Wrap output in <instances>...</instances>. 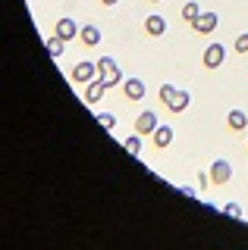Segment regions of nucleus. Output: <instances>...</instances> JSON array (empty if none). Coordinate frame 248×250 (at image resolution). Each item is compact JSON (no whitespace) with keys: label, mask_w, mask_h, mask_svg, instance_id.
<instances>
[{"label":"nucleus","mask_w":248,"mask_h":250,"mask_svg":"<svg viewBox=\"0 0 248 250\" xmlns=\"http://www.w3.org/2000/svg\"><path fill=\"white\" fill-rule=\"evenodd\" d=\"M151 141H154V147H157V150H167V147L173 144V125H157V128H154V135H151Z\"/></svg>","instance_id":"6e6552de"},{"label":"nucleus","mask_w":248,"mask_h":250,"mask_svg":"<svg viewBox=\"0 0 248 250\" xmlns=\"http://www.w3.org/2000/svg\"><path fill=\"white\" fill-rule=\"evenodd\" d=\"M98 125H100V128H107V131H113L116 128V116L113 113H98Z\"/></svg>","instance_id":"a211bd4d"},{"label":"nucleus","mask_w":248,"mask_h":250,"mask_svg":"<svg viewBox=\"0 0 248 250\" xmlns=\"http://www.w3.org/2000/svg\"><path fill=\"white\" fill-rule=\"evenodd\" d=\"M164 31H167V19H164V16L154 13V16L145 19V35H148V38H160Z\"/></svg>","instance_id":"9d476101"},{"label":"nucleus","mask_w":248,"mask_h":250,"mask_svg":"<svg viewBox=\"0 0 248 250\" xmlns=\"http://www.w3.org/2000/svg\"><path fill=\"white\" fill-rule=\"evenodd\" d=\"M100 3H104V6H116V3H120V0H100Z\"/></svg>","instance_id":"5701e85b"},{"label":"nucleus","mask_w":248,"mask_h":250,"mask_svg":"<svg viewBox=\"0 0 248 250\" xmlns=\"http://www.w3.org/2000/svg\"><path fill=\"white\" fill-rule=\"evenodd\" d=\"M189 104H192L189 91H176V97L167 104V109H170V113H185V109H189Z\"/></svg>","instance_id":"4468645a"},{"label":"nucleus","mask_w":248,"mask_h":250,"mask_svg":"<svg viewBox=\"0 0 248 250\" xmlns=\"http://www.w3.org/2000/svg\"><path fill=\"white\" fill-rule=\"evenodd\" d=\"M151 3H160V0H151Z\"/></svg>","instance_id":"b1692460"},{"label":"nucleus","mask_w":248,"mask_h":250,"mask_svg":"<svg viewBox=\"0 0 248 250\" xmlns=\"http://www.w3.org/2000/svg\"><path fill=\"white\" fill-rule=\"evenodd\" d=\"M98 78L107 84V88H116V84H123V69L116 66L113 57H100L98 60Z\"/></svg>","instance_id":"f257e3e1"},{"label":"nucleus","mask_w":248,"mask_h":250,"mask_svg":"<svg viewBox=\"0 0 248 250\" xmlns=\"http://www.w3.org/2000/svg\"><path fill=\"white\" fill-rule=\"evenodd\" d=\"M123 147H126V153L138 156V153H142V135H129L126 141H123Z\"/></svg>","instance_id":"dca6fc26"},{"label":"nucleus","mask_w":248,"mask_h":250,"mask_svg":"<svg viewBox=\"0 0 248 250\" xmlns=\"http://www.w3.org/2000/svg\"><path fill=\"white\" fill-rule=\"evenodd\" d=\"M223 60H226V50H223V44H207L204 53H201V66H204V69H220Z\"/></svg>","instance_id":"f03ea898"},{"label":"nucleus","mask_w":248,"mask_h":250,"mask_svg":"<svg viewBox=\"0 0 248 250\" xmlns=\"http://www.w3.org/2000/svg\"><path fill=\"white\" fill-rule=\"evenodd\" d=\"M160 125V119H157V113L154 109H145L142 116L135 119V135H142V138H148V135H154V128Z\"/></svg>","instance_id":"20e7f679"},{"label":"nucleus","mask_w":248,"mask_h":250,"mask_svg":"<svg viewBox=\"0 0 248 250\" xmlns=\"http://www.w3.org/2000/svg\"><path fill=\"white\" fill-rule=\"evenodd\" d=\"M98 78V62H91V60H85L79 62V66L73 69V82L75 84H88V82H95Z\"/></svg>","instance_id":"39448f33"},{"label":"nucleus","mask_w":248,"mask_h":250,"mask_svg":"<svg viewBox=\"0 0 248 250\" xmlns=\"http://www.w3.org/2000/svg\"><path fill=\"white\" fill-rule=\"evenodd\" d=\"M176 91H179V88H173V84H160V91H157V97L160 100H164V106L170 104V100H173L176 97Z\"/></svg>","instance_id":"6ab92c4d"},{"label":"nucleus","mask_w":248,"mask_h":250,"mask_svg":"<svg viewBox=\"0 0 248 250\" xmlns=\"http://www.w3.org/2000/svg\"><path fill=\"white\" fill-rule=\"evenodd\" d=\"M104 91H107V84L100 82V78H95V82H88V84H85V104H91V106H95L98 100L104 97Z\"/></svg>","instance_id":"f8f14e48"},{"label":"nucleus","mask_w":248,"mask_h":250,"mask_svg":"<svg viewBox=\"0 0 248 250\" xmlns=\"http://www.w3.org/2000/svg\"><path fill=\"white\" fill-rule=\"evenodd\" d=\"M63 47H66L63 38H57V35H50V38H48V53H50L53 60H60V57H63Z\"/></svg>","instance_id":"2eb2a0df"},{"label":"nucleus","mask_w":248,"mask_h":250,"mask_svg":"<svg viewBox=\"0 0 248 250\" xmlns=\"http://www.w3.org/2000/svg\"><path fill=\"white\" fill-rule=\"evenodd\" d=\"M100 38H104V35H100L98 25H82V31H79V41H82L85 47H98Z\"/></svg>","instance_id":"ddd939ff"},{"label":"nucleus","mask_w":248,"mask_h":250,"mask_svg":"<svg viewBox=\"0 0 248 250\" xmlns=\"http://www.w3.org/2000/svg\"><path fill=\"white\" fill-rule=\"evenodd\" d=\"M226 125L232 135H242V131L248 128V113H242V109H232V113L226 116Z\"/></svg>","instance_id":"9b49d317"},{"label":"nucleus","mask_w":248,"mask_h":250,"mask_svg":"<svg viewBox=\"0 0 248 250\" xmlns=\"http://www.w3.org/2000/svg\"><path fill=\"white\" fill-rule=\"evenodd\" d=\"M145 94H148V88H145L142 78H126L123 82V97L126 100H145Z\"/></svg>","instance_id":"0eeeda50"},{"label":"nucleus","mask_w":248,"mask_h":250,"mask_svg":"<svg viewBox=\"0 0 248 250\" xmlns=\"http://www.w3.org/2000/svg\"><path fill=\"white\" fill-rule=\"evenodd\" d=\"M198 3H195V0H189V3H182V19L185 22H192V19H198Z\"/></svg>","instance_id":"f3484780"},{"label":"nucleus","mask_w":248,"mask_h":250,"mask_svg":"<svg viewBox=\"0 0 248 250\" xmlns=\"http://www.w3.org/2000/svg\"><path fill=\"white\" fill-rule=\"evenodd\" d=\"M189 25H192L195 35H211V31L220 25V16L217 13H198V19H192Z\"/></svg>","instance_id":"7ed1b4c3"},{"label":"nucleus","mask_w":248,"mask_h":250,"mask_svg":"<svg viewBox=\"0 0 248 250\" xmlns=\"http://www.w3.org/2000/svg\"><path fill=\"white\" fill-rule=\"evenodd\" d=\"M223 213L232 216V219H242V207H239V203H226V207H223Z\"/></svg>","instance_id":"aec40b11"},{"label":"nucleus","mask_w":248,"mask_h":250,"mask_svg":"<svg viewBox=\"0 0 248 250\" xmlns=\"http://www.w3.org/2000/svg\"><path fill=\"white\" fill-rule=\"evenodd\" d=\"M229 178H232V166H229L226 160H217L214 166H211V182L214 185H226Z\"/></svg>","instance_id":"1a4fd4ad"},{"label":"nucleus","mask_w":248,"mask_h":250,"mask_svg":"<svg viewBox=\"0 0 248 250\" xmlns=\"http://www.w3.org/2000/svg\"><path fill=\"white\" fill-rule=\"evenodd\" d=\"M82 25H75V19H69V16H63V19H57V25H53V35L63 38V41H73V38H79Z\"/></svg>","instance_id":"423d86ee"},{"label":"nucleus","mask_w":248,"mask_h":250,"mask_svg":"<svg viewBox=\"0 0 248 250\" xmlns=\"http://www.w3.org/2000/svg\"><path fill=\"white\" fill-rule=\"evenodd\" d=\"M236 53H248V35H239L236 38Z\"/></svg>","instance_id":"412c9836"},{"label":"nucleus","mask_w":248,"mask_h":250,"mask_svg":"<svg viewBox=\"0 0 248 250\" xmlns=\"http://www.w3.org/2000/svg\"><path fill=\"white\" fill-rule=\"evenodd\" d=\"M207 185H211V172H198V191H204Z\"/></svg>","instance_id":"4be33fe9"}]
</instances>
